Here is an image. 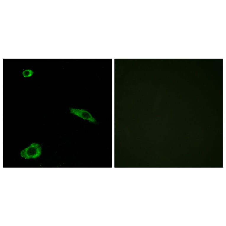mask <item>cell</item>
Masks as SVG:
<instances>
[{"label":"cell","mask_w":226,"mask_h":226,"mask_svg":"<svg viewBox=\"0 0 226 226\" xmlns=\"http://www.w3.org/2000/svg\"><path fill=\"white\" fill-rule=\"evenodd\" d=\"M41 152L40 146L38 143H34L22 150L20 155L22 157L26 159L35 158L40 156Z\"/></svg>","instance_id":"6da1fadb"},{"label":"cell","mask_w":226,"mask_h":226,"mask_svg":"<svg viewBox=\"0 0 226 226\" xmlns=\"http://www.w3.org/2000/svg\"><path fill=\"white\" fill-rule=\"evenodd\" d=\"M70 113L84 120L88 121L89 122L94 124L97 123L96 119L91 113L85 109L71 108L69 109Z\"/></svg>","instance_id":"7a4b0ae2"},{"label":"cell","mask_w":226,"mask_h":226,"mask_svg":"<svg viewBox=\"0 0 226 226\" xmlns=\"http://www.w3.org/2000/svg\"><path fill=\"white\" fill-rule=\"evenodd\" d=\"M34 73L30 69L26 70L22 72L23 76L25 78L29 77L32 76Z\"/></svg>","instance_id":"3957f363"}]
</instances>
